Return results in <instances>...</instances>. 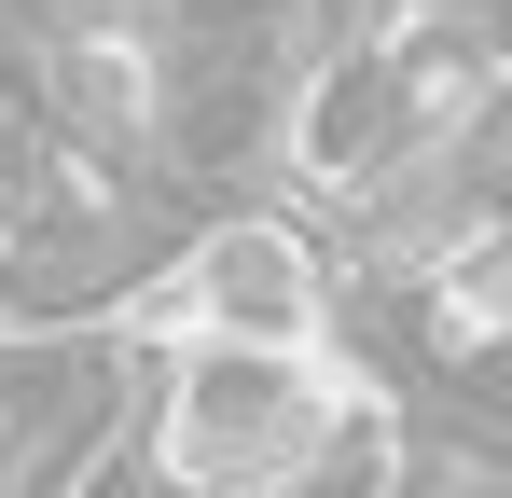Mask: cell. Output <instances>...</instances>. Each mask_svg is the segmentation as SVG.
Here are the masks:
<instances>
[{"instance_id":"1","label":"cell","mask_w":512,"mask_h":498,"mask_svg":"<svg viewBox=\"0 0 512 498\" xmlns=\"http://www.w3.org/2000/svg\"><path fill=\"white\" fill-rule=\"evenodd\" d=\"M346 402L360 374H333V346H153L139 443L180 498H291Z\"/></svg>"},{"instance_id":"2","label":"cell","mask_w":512,"mask_h":498,"mask_svg":"<svg viewBox=\"0 0 512 498\" xmlns=\"http://www.w3.org/2000/svg\"><path fill=\"white\" fill-rule=\"evenodd\" d=\"M125 305L153 346H333V249L277 208H250V222H208Z\"/></svg>"},{"instance_id":"3","label":"cell","mask_w":512,"mask_h":498,"mask_svg":"<svg viewBox=\"0 0 512 498\" xmlns=\"http://www.w3.org/2000/svg\"><path fill=\"white\" fill-rule=\"evenodd\" d=\"M42 70V125L84 139L111 166H167V111H180V0L153 14H56Z\"/></svg>"},{"instance_id":"4","label":"cell","mask_w":512,"mask_h":498,"mask_svg":"<svg viewBox=\"0 0 512 498\" xmlns=\"http://www.w3.org/2000/svg\"><path fill=\"white\" fill-rule=\"evenodd\" d=\"M402 319H416V374H457L471 402L499 388V346H512V222H471V236L402 277Z\"/></svg>"},{"instance_id":"5","label":"cell","mask_w":512,"mask_h":498,"mask_svg":"<svg viewBox=\"0 0 512 498\" xmlns=\"http://www.w3.org/2000/svg\"><path fill=\"white\" fill-rule=\"evenodd\" d=\"M360 498H512V443L485 402H388Z\"/></svg>"},{"instance_id":"6","label":"cell","mask_w":512,"mask_h":498,"mask_svg":"<svg viewBox=\"0 0 512 498\" xmlns=\"http://www.w3.org/2000/svg\"><path fill=\"white\" fill-rule=\"evenodd\" d=\"M56 498H180V485H167V457L139 443V415H125L111 443H84V457L56 471Z\"/></svg>"}]
</instances>
